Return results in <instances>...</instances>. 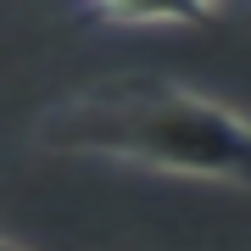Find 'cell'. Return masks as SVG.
Returning a JSON list of instances; mask_svg holds the SVG:
<instances>
[{"label":"cell","instance_id":"cell-1","mask_svg":"<svg viewBox=\"0 0 251 251\" xmlns=\"http://www.w3.org/2000/svg\"><path fill=\"white\" fill-rule=\"evenodd\" d=\"M28 140L56 156L251 190V117L162 73H123L62 95L34 117Z\"/></svg>","mask_w":251,"mask_h":251},{"label":"cell","instance_id":"cell-2","mask_svg":"<svg viewBox=\"0 0 251 251\" xmlns=\"http://www.w3.org/2000/svg\"><path fill=\"white\" fill-rule=\"evenodd\" d=\"M73 6L117 28H190L218 17V0H73Z\"/></svg>","mask_w":251,"mask_h":251},{"label":"cell","instance_id":"cell-3","mask_svg":"<svg viewBox=\"0 0 251 251\" xmlns=\"http://www.w3.org/2000/svg\"><path fill=\"white\" fill-rule=\"evenodd\" d=\"M0 251H34V246H23V240H11V234H0Z\"/></svg>","mask_w":251,"mask_h":251}]
</instances>
